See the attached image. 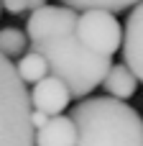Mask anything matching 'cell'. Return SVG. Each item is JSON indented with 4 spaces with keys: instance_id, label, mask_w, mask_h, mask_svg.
I'll list each match as a JSON object with an SVG mask.
<instances>
[{
    "instance_id": "cell-1",
    "label": "cell",
    "mask_w": 143,
    "mask_h": 146,
    "mask_svg": "<svg viewBox=\"0 0 143 146\" xmlns=\"http://www.w3.org/2000/svg\"><path fill=\"white\" fill-rule=\"evenodd\" d=\"M77 128L74 146H143V118L113 98H84L69 113Z\"/></svg>"
},
{
    "instance_id": "cell-2",
    "label": "cell",
    "mask_w": 143,
    "mask_h": 146,
    "mask_svg": "<svg viewBox=\"0 0 143 146\" xmlns=\"http://www.w3.org/2000/svg\"><path fill=\"white\" fill-rule=\"evenodd\" d=\"M74 28H67L56 36H49V38L28 44V46H31V51H36L46 59L49 74L61 80L72 98L84 100L97 85H102L113 62H110V56H97L87 46H82Z\"/></svg>"
},
{
    "instance_id": "cell-10",
    "label": "cell",
    "mask_w": 143,
    "mask_h": 146,
    "mask_svg": "<svg viewBox=\"0 0 143 146\" xmlns=\"http://www.w3.org/2000/svg\"><path fill=\"white\" fill-rule=\"evenodd\" d=\"M15 74L20 77L23 85H36L41 82L43 77H49V67H46V59L36 51H26L18 64H15Z\"/></svg>"
},
{
    "instance_id": "cell-11",
    "label": "cell",
    "mask_w": 143,
    "mask_h": 146,
    "mask_svg": "<svg viewBox=\"0 0 143 146\" xmlns=\"http://www.w3.org/2000/svg\"><path fill=\"white\" fill-rule=\"evenodd\" d=\"M138 3L143 0H61V5L64 8H69V10H79V13H84V10H107V13H120V10H128V8H136Z\"/></svg>"
},
{
    "instance_id": "cell-6",
    "label": "cell",
    "mask_w": 143,
    "mask_h": 146,
    "mask_svg": "<svg viewBox=\"0 0 143 146\" xmlns=\"http://www.w3.org/2000/svg\"><path fill=\"white\" fill-rule=\"evenodd\" d=\"M28 100H31V110H38V113L54 118V115H61L67 110L72 95H69V90L61 80L49 74V77H43L41 82L33 85V90L28 92Z\"/></svg>"
},
{
    "instance_id": "cell-13",
    "label": "cell",
    "mask_w": 143,
    "mask_h": 146,
    "mask_svg": "<svg viewBox=\"0 0 143 146\" xmlns=\"http://www.w3.org/2000/svg\"><path fill=\"white\" fill-rule=\"evenodd\" d=\"M0 5L10 15H23V13H33L41 5H46V0H0Z\"/></svg>"
},
{
    "instance_id": "cell-9",
    "label": "cell",
    "mask_w": 143,
    "mask_h": 146,
    "mask_svg": "<svg viewBox=\"0 0 143 146\" xmlns=\"http://www.w3.org/2000/svg\"><path fill=\"white\" fill-rule=\"evenodd\" d=\"M102 87H105L107 98L125 103V100H130V98L136 95L138 80H136V74H133L125 64H113V67L107 69V74H105V80H102Z\"/></svg>"
},
{
    "instance_id": "cell-14",
    "label": "cell",
    "mask_w": 143,
    "mask_h": 146,
    "mask_svg": "<svg viewBox=\"0 0 143 146\" xmlns=\"http://www.w3.org/2000/svg\"><path fill=\"white\" fill-rule=\"evenodd\" d=\"M46 121H49V115H43L38 110H31V128L33 131H38L41 126H46Z\"/></svg>"
},
{
    "instance_id": "cell-3",
    "label": "cell",
    "mask_w": 143,
    "mask_h": 146,
    "mask_svg": "<svg viewBox=\"0 0 143 146\" xmlns=\"http://www.w3.org/2000/svg\"><path fill=\"white\" fill-rule=\"evenodd\" d=\"M0 146H33L31 100L15 64L0 54Z\"/></svg>"
},
{
    "instance_id": "cell-8",
    "label": "cell",
    "mask_w": 143,
    "mask_h": 146,
    "mask_svg": "<svg viewBox=\"0 0 143 146\" xmlns=\"http://www.w3.org/2000/svg\"><path fill=\"white\" fill-rule=\"evenodd\" d=\"M77 144V128L69 115H54L33 131V146H74Z\"/></svg>"
},
{
    "instance_id": "cell-5",
    "label": "cell",
    "mask_w": 143,
    "mask_h": 146,
    "mask_svg": "<svg viewBox=\"0 0 143 146\" xmlns=\"http://www.w3.org/2000/svg\"><path fill=\"white\" fill-rule=\"evenodd\" d=\"M77 15L79 13H74V10L64 8V5H41L26 21L28 44H36V41H43L49 36H56V33H61L67 28H74Z\"/></svg>"
},
{
    "instance_id": "cell-15",
    "label": "cell",
    "mask_w": 143,
    "mask_h": 146,
    "mask_svg": "<svg viewBox=\"0 0 143 146\" xmlns=\"http://www.w3.org/2000/svg\"><path fill=\"white\" fill-rule=\"evenodd\" d=\"M0 13H3V5H0Z\"/></svg>"
},
{
    "instance_id": "cell-4",
    "label": "cell",
    "mask_w": 143,
    "mask_h": 146,
    "mask_svg": "<svg viewBox=\"0 0 143 146\" xmlns=\"http://www.w3.org/2000/svg\"><path fill=\"white\" fill-rule=\"evenodd\" d=\"M77 38L97 56H110L123 44V26L107 10H84L77 15Z\"/></svg>"
},
{
    "instance_id": "cell-7",
    "label": "cell",
    "mask_w": 143,
    "mask_h": 146,
    "mask_svg": "<svg viewBox=\"0 0 143 146\" xmlns=\"http://www.w3.org/2000/svg\"><path fill=\"white\" fill-rule=\"evenodd\" d=\"M123 56L125 67L136 74V80L143 82V3H138L123 26Z\"/></svg>"
},
{
    "instance_id": "cell-12",
    "label": "cell",
    "mask_w": 143,
    "mask_h": 146,
    "mask_svg": "<svg viewBox=\"0 0 143 146\" xmlns=\"http://www.w3.org/2000/svg\"><path fill=\"white\" fill-rule=\"evenodd\" d=\"M26 49H28V36H26V31H20V28H15V26H5V28H0V54L5 56V59H20L23 54H26Z\"/></svg>"
}]
</instances>
